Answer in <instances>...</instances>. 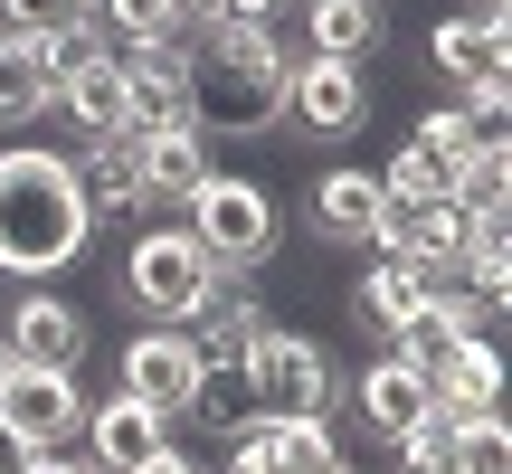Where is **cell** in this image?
I'll use <instances>...</instances> for the list:
<instances>
[{"label":"cell","instance_id":"cell-1","mask_svg":"<svg viewBox=\"0 0 512 474\" xmlns=\"http://www.w3.org/2000/svg\"><path fill=\"white\" fill-rule=\"evenodd\" d=\"M86 200H76V162L48 143H10L0 152V275L19 285H48L57 266L86 256Z\"/></svg>","mask_w":512,"mask_h":474},{"label":"cell","instance_id":"cell-2","mask_svg":"<svg viewBox=\"0 0 512 474\" xmlns=\"http://www.w3.org/2000/svg\"><path fill=\"white\" fill-rule=\"evenodd\" d=\"M181 209H190L181 228H190V247L209 256V275H256L275 256V200L256 181H238V171H209Z\"/></svg>","mask_w":512,"mask_h":474},{"label":"cell","instance_id":"cell-3","mask_svg":"<svg viewBox=\"0 0 512 474\" xmlns=\"http://www.w3.org/2000/svg\"><path fill=\"white\" fill-rule=\"evenodd\" d=\"M238 389L256 399V418H332V351L294 323H266V342L238 361Z\"/></svg>","mask_w":512,"mask_h":474},{"label":"cell","instance_id":"cell-4","mask_svg":"<svg viewBox=\"0 0 512 474\" xmlns=\"http://www.w3.org/2000/svg\"><path fill=\"white\" fill-rule=\"evenodd\" d=\"M124 294L143 304V323H190V304L209 294V256L190 247V228H143L124 247Z\"/></svg>","mask_w":512,"mask_h":474},{"label":"cell","instance_id":"cell-5","mask_svg":"<svg viewBox=\"0 0 512 474\" xmlns=\"http://www.w3.org/2000/svg\"><path fill=\"white\" fill-rule=\"evenodd\" d=\"M200 351H190L181 323H143L124 342V399H143L152 418H190V399H200Z\"/></svg>","mask_w":512,"mask_h":474},{"label":"cell","instance_id":"cell-6","mask_svg":"<svg viewBox=\"0 0 512 474\" xmlns=\"http://www.w3.org/2000/svg\"><path fill=\"white\" fill-rule=\"evenodd\" d=\"M275 313L256 304V275H209V294L190 304V351H200V370H238L256 342H266Z\"/></svg>","mask_w":512,"mask_h":474},{"label":"cell","instance_id":"cell-7","mask_svg":"<svg viewBox=\"0 0 512 474\" xmlns=\"http://www.w3.org/2000/svg\"><path fill=\"white\" fill-rule=\"evenodd\" d=\"M0 351H10L19 370H76L86 361V313H76L67 294L29 285L10 313H0Z\"/></svg>","mask_w":512,"mask_h":474},{"label":"cell","instance_id":"cell-8","mask_svg":"<svg viewBox=\"0 0 512 474\" xmlns=\"http://www.w3.org/2000/svg\"><path fill=\"white\" fill-rule=\"evenodd\" d=\"M361 114H370V86H361V67H342V57H304V67L285 76V124H304L313 143L361 133Z\"/></svg>","mask_w":512,"mask_h":474},{"label":"cell","instance_id":"cell-9","mask_svg":"<svg viewBox=\"0 0 512 474\" xmlns=\"http://www.w3.org/2000/svg\"><path fill=\"white\" fill-rule=\"evenodd\" d=\"M427 389H437V418H446V427L494 418V408H503V351H494V332L446 342L437 361H427Z\"/></svg>","mask_w":512,"mask_h":474},{"label":"cell","instance_id":"cell-10","mask_svg":"<svg viewBox=\"0 0 512 474\" xmlns=\"http://www.w3.org/2000/svg\"><path fill=\"white\" fill-rule=\"evenodd\" d=\"M351 399H361V427H370L380 446H399L418 418H437V389H427V370L408 361V351H380V361L351 380Z\"/></svg>","mask_w":512,"mask_h":474},{"label":"cell","instance_id":"cell-11","mask_svg":"<svg viewBox=\"0 0 512 474\" xmlns=\"http://www.w3.org/2000/svg\"><path fill=\"white\" fill-rule=\"evenodd\" d=\"M124 67V95H133V133H190L200 105H190V67L171 48H114Z\"/></svg>","mask_w":512,"mask_h":474},{"label":"cell","instance_id":"cell-12","mask_svg":"<svg viewBox=\"0 0 512 474\" xmlns=\"http://www.w3.org/2000/svg\"><path fill=\"white\" fill-rule=\"evenodd\" d=\"M427 57L456 76V95H503V76H512V38H503V19H484V10H465V19L446 10L437 38H427Z\"/></svg>","mask_w":512,"mask_h":474},{"label":"cell","instance_id":"cell-13","mask_svg":"<svg viewBox=\"0 0 512 474\" xmlns=\"http://www.w3.org/2000/svg\"><path fill=\"white\" fill-rule=\"evenodd\" d=\"M162 446H171V418H152V408L124 399V389L86 408V465H95V474H143Z\"/></svg>","mask_w":512,"mask_h":474},{"label":"cell","instance_id":"cell-14","mask_svg":"<svg viewBox=\"0 0 512 474\" xmlns=\"http://www.w3.org/2000/svg\"><path fill=\"white\" fill-rule=\"evenodd\" d=\"M48 105L67 114L76 152H86V143H114V133H133V95H124V67H114V57H95V67H76L67 86L48 95Z\"/></svg>","mask_w":512,"mask_h":474},{"label":"cell","instance_id":"cell-15","mask_svg":"<svg viewBox=\"0 0 512 474\" xmlns=\"http://www.w3.org/2000/svg\"><path fill=\"white\" fill-rule=\"evenodd\" d=\"M0 418H10L29 446H57V437L76 427V370H10V389H0Z\"/></svg>","mask_w":512,"mask_h":474},{"label":"cell","instance_id":"cell-16","mask_svg":"<svg viewBox=\"0 0 512 474\" xmlns=\"http://www.w3.org/2000/svg\"><path fill=\"white\" fill-rule=\"evenodd\" d=\"M67 162H76V200H86V219L143 209V152H133V133H114V143H86V152H67Z\"/></svg>","mask_w":512,"mask_h":474},{"label":"cell","instance_id":"cell-17","mask_svg":"<svg viewBox=\"0 0 512 474\" xmlns=\"http://www.w3.org/2000/svg\"><path fill=\"white\" fill-rule=\"evenodd\" d=\"M418 304H427V275L408 266V256H380V266L351 285V313H361L370 342H399V332L418 323Z\"/></svg>","mask_w":512,"mask_h":474},{"label":"cell","instance_id":"cell-18","mask_svg":"<svg viewBox=\"0 0 512 474\" xmlns=\"http://www.w3.org/2000/svg\"><path fill=\"white\" fill-rule=\"evenodd\" d=\"M380 38H389L380 0H304V48L294 57H342V67H361Z\"/></svg>","mask_w":512,"mask_h":474},{"label":"cell","instance_id":"cell-19","mask_svg":"<svg viewBox=\"0 0 512 474\" xmlns=\"http://www.w3.org/2000/svg\"><path fill=\"white\" fill-rule=\"evenodd\" d=\"M133 152H143V209L152 200H190V190L209 181V133H133Z\"/></svg>","mask_w":512,"mask_h":474},{"label":"cell","instance_id":"cell-20","mask_svg":"<svg viewBox=\"0 0 512 474\" xmlns=\"http://www.w3.org/2000/svg\"><path fill=\"white\" fill-rule=\"evenodd\" d=\"M380 209H389L380 171H323V190H313V228H323V237H342V247H370Z\"/></svg>","mask_w":512,"mask_h":474},{"label":"cell","instance_id":"cell-21","mask_svg":"<svg viewBox=\"0 0 512 474\" xmlns=\"http://www.w3.org/2000/svg\"><path fill=\"white\" fill-rule=\"evenodd\" d=\"M332 465H342L332 418H266V474H332Z\"/></svg>","mask_w":512,"mask_h":474},{"label":"cell","instance_id":"cell-22","mask_svg":"<svg viewBox=\"0 0 512 474\" xmlns=\"http://www.w3.org/2000/svg\"><path fill=\"white\" fill-rule=\"evenodd\" d=\"M48 114V67H38V38L0 29V124H29Z\"/></svg>","mask_w":512,"mask_h":474},{"label":"cell","instance_id":"cell-23","mask_svg":"<svg viewBox=\"0 0 512 474\" xmlns=\"http://www.w3.org/2000/svg\"><path fill=\"white\" fill-rule=\"evenodd\" d=\"M446 474H512V427H503V408L456 427V456H446Z\"/></svg>","mask_w":512,"mask_h":474},{"label":"cell","instance_id":"cell-24","mask_svg":"<svg viewBox=\"0 0 512 474\" xmlns=\"http://www.w3.org/2000/svg\"><path fill=\"white\" fill-rule=\"evenodd\" d=\"M408 143H427L437 152V162H475V133H465V105H437V114H418V133H408Z\"/></svg>","mask_w":512,"mask_h":474},{"label":"cell","instance_id":"cell-25","mask_svg":"<svg viewBox=\"0 0 512 474\" xmlns=\"http://www.w3.org/2000/svg\"><path fill=\"white\" fill-rule=\"evenodd\" d=\"M67 19H76V0H0V29H19V38H48Z\"/></svg>","mask_w":512,"mask_h":474},{"label":"cell","instance_id":"cell-26","mask_svg":"<svg viewBox=\"0 0 512 474\" xmlns=\"http://www.w3.org/2000/svg\"><path fill=\"white\" fill-rule=\"evenodd\" d=\"M38 456H48V446H29V437H19V427H10V418H0V474H29Z\"/></svg>","mask_w":512,"mask_h":474},{"label":"cell","instance_id":"cell-27","mask_svg":"<svg viewBox=\"0 0 512 474\" xmlns=\"http://www.w3.org/2000/svg\"><path fill=\"white\" fill-rule=\"evenodd\" d=\"M209 19H285V0H219Z\"/></svg>","mask_w":512,"mask_h":474},{"label":"cell","instance_id":"cell-28","mask_svg":"<svg viewBox=\"0 0 512 474\" xmlns=\"http://www.w3.org/2000/svg\"><path fill=\"white\" fill-rule=\"evenodd\" d=\"M143 474H200V465H190V456H181V446H162V456H152Z\"/></svg>","mask_w":512,"mask_h":474},{"label":"cell","instance_id":"cell-29","mask_svg":"<svg viewBox=\"0 0 512 474\" xmlns=\"http://www.w3.org/2000/svg\"><path fill=\"white\" fill-rule=\"evenodd\" d=\"M29 474H95V465H67V456H38Z\"/></svg>","mask_w":512,"mask_h":474},{"label":"cell","instance_id":"cell-30","mask_svg":"<svg viewBox=\"0 0 512 474\" xmlns=\"http://www.w3.org/2000/svg\"><path fill=\"white\" fill-rule=\"evenodd\" d=\"M475 10H484V19H512V0H475Z\"/></svg>","mask_w":512,"mask_h":474},{"label":"cell","instance_id":"cell-31","mask_svg":"<svg viewBox=\"0 0 512 474\" xmlns=\"http://www.w3.org/2000/svg\"><path fill=\"white\" fill-rule=\"evenodd\" d=\"M181 10H190V19H209V10H219V0H181Z\"/></svg>","mask_w":512,"mask_h":474},{"label":"cell","instance_id":"cell-32","mask_svg":"<svg viewBox=\"0 0 512 474\" xmlns=\"http://www.w3.org/2000/svg\"><path fill=\"white\" fill-rule=\"evenodd\" d=\"M10 370H19V361H10V351H0V389H10Z\"/></svg>","mask_w":512,"mask_h":474},{"label":"cell","instance_id":"cell-33","mask_svg":"<svg viewBox=\"0 0 512 474\" xmlns=\"http://www.w3.org/2000/svg\"><path fill=\"white\" fill-rule=\"evenodd\" d=\"M332 474H361V465H332Z\"/></svg>","mask_w":512,"mask_h":474}]
</instances>
